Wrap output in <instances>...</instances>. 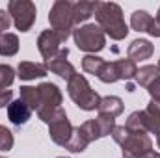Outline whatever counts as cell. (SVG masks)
Returning <instances> with one entry per match:
<instances>
[{
    "label": "cell",
    "mask_w": 160,
    "mask_h": 158,
    "mask_svg": "<svg viewBox=\"0 0 160 158\" xmlns=\"http://www.w3.org/2000/svg\"><path fill=\"white\" fill-rule=\"evenodd\" d=\"M93 15L99 28L104 32V36H110V39L121 41L128 36V26L123 19L121 6L116 2H95Z\"/></svg>",
    "instance_id": "1"
},
{
    "label": "cell",
    "mask_w": 160,
    "mask_h": 158,
    "mask_svg": "<svg viewBox=\"0 0 160 158\" xmlns=\"http://www.w3.org/2000/svg\"><path fill=\"white\" fill-rule=\"evenodd\" d=\"M67 93L80 110H86V112L97 110L99 104H101V99H102L95 89H91L86 77L78 75V73L67 82Z\"/></svg>",
    "instance_id": "2"
},
{
    "label": "cell",
    "mask_w": 160,
    "mask_h": 158,
    "mask_svg": "<svg viewBox=\"0 0 160 158\" xmlns=\"http://www.w3.org/2000/svg\"><path fill=\"white\" fill-rule=\"evenodd\" d=\"M48 22H50L52 30L58 32V36L65 43L69 39V36L73 34V26H75V21H73V2H69V0H56L52 4V7H50Z\"/></svg>",
    "instance_id": "3"
},
{
    "label": "cell",
    "mask_w": 160,
    "mask_h": 158,
    "mask_svg": "<svg viewBox=\"0 0 160 158\" xmlns=\"http://www.w3.org/2000/svg\"><path fill=\"white\" fill-rule=\"evenodd\" d=\"M73 39L80 50H84L88 54H95L106 47V36L99 28V24L78 26L77 30H73Z\"/></svg>",
    "instance_id": "4"
},
{
    "label": "cell",
    "mask_w": 160,
    "mask_h": 158,
    "mask_svg": "<svg viewBox=\"0 0 160 158\" xmlns=\"http://www.w3.org/2000/svg\"><path fill=\"white\" fill-rule=\"evenodd\" d=\"M39 91V110H38V117L48 125V121L52 119L54 112L62 106V91L56 84L52 82H43L38 86Z\"/></svg>",
    "instance_id": "5"
},
{
    "label": "cell",
    "mask_w": 160,
    "mask_h": 158,
    "mask_svg": "<svg viewBox=\"0 0 160 158\" xmlns=\"http://www.w3.org/2000/svg\"><path fill=\"white\" fill-rule=\"evenodd\" d=\"M8 13L11 15L13 24L21 32H28L34 26L36 17H38L36 4L30 0H11L8 4Z\"/></svg>",
    "instance_id": "6"
},
{
    "label": "cell",
    "mask_w": 160,
    "mask_h": 158,
    "mask_svg": "<svg viewBox=\"0 0 160 158\" xmlns=\"http://www.w3.org/2000/svg\"><path fill=\"white\" fill-rule=\"evenodd\" d=\"M73 130H75V126H73L71 121L67 119L65 110L60 106V108L54 112L52 119L48 121V134H50V140H52L56 145L65 147V145L69 143L71 136H73Z\"/></svg>",
    "instance_id": "7"
},
{
    "label": "cell",
    "mask_w": 160,
    "mask_h": 158,
    "mask_svg": "<svg viewBox=\"0 0 160 158\" xmlns=\"http://www.w3.org/2000/svg\"><path fill=\"white\" fill-rule=\"evenodd\" d=\"M114 128H116V117L102 116V114H99L95 119L84 121L80 125V130H82V134L86 136V140L89 143L95 141V140H101L104 136H110Z\"/></svg>",
    "instance_id": "8"
},
{
    "label": "cell",
    "mask_w": 160,
    "mask_h": 158,
    "mask_svg": "<svg viewBox=\"0 0 160 158\" xmlns=\"http://www.w3.org/2000/svg\"><path fill=\"white\" fill-rule=\"evenodd\" d=\"M151 149H153V141L147 132H130L128 138L121 143L123 158H142Z\"/></svg>",
    "instance_id": "9"
},
{
    "label": "cell",
    "mask_w": 160,
    "mask_h": 158,
    "mask_svg": "<svg viewBox=\"0 0 160 158\" xmlns=\"http://www.w3.org/2000/svg\"><path fill=\"white\" fill-rule=\"evenodd\" d=\"M67 56H69V48H67V47H62L48 62H45V65H47V69H48L50 73H54V75H58L60 78H65L69 82V80L77 75V69H75V65L67 60Z\"/></svg>",
    "instance_id": "10"
},
{
    "label": "cell",
    "mask_w": 160,
    "mask_h": 158,
    "mask_svg": "<svg viewBox=\"0 0 160 158\" xmlns=\"http://www.w3.org/2000/svg\"><path fill=\"white\" fill-rule=\"evenodd\" d=\"M63 41H62V37L58 36V32H54L52 28L50 30H43L39 34V37H38V48H39V54L43 56V60L45 62H48L62 47Z\"/></svg>",
    "instance_id": "11"
},
{
    "label": "cell",
    "mask_w": 160,
    "mask_h": 158,
    "mask_svg": "<svg viewBox=\"0 0 160 158\" xmlns=\"http://www.w3.org/2000/svg\"><path fill=\"white\" fill-rule=\"evenodd\" d=\"M153 52H155V47L151 45V41L147 39H134L127 48L128 60H132L134 63L142 62V60H149L153 56Z\"/></svg>",
    "instance_id": "12"
},
{
    "label": "cell",
    "mask_w": 160,
    "mask_h": 158,
    "mask_svg": "<svg viewBox=\"0 0 160 158\" xmlns=\"http://www.w3.org/2000/svg\"><path fill=\"white\" fill-rule=\"evenodd\" d=\"M30 117H32V110H30L21 99L11 101V104L8 106V119H9L15 126H22V125H26Z\"/></svg>",
    "instance_id": "13"
},
{
    "label": "cell",
    "mask_w": 160,
    "mask_h": 158,
    "mask_svg": "<svg viewBox=\"0 0 160 158\" xmlns=\"http://www.w3.org/2000/svg\"><path fill=\"white\" fill-rule=\"evenodd\" d=\"M48 69L45 63H36V62H21L17 67V77L21 80H36L47 77Z\"/></svg>",
    "instance_id": "14"
},
{
    "label": "cell",
    "mask_w": 160,
    "mask_h": 158,
    "mask_svg": "<svg viewBox=\"0 0 160 158\" xmlns=\"http://www.w3.org/2000/svg\"><path fill=\"white\" fill-rule=\"evenodd\" d=\"M123 101L119 97H114V95H108V97H102L101 99V104H99V114L102 116H110V117H118L119 114H123Z\"/></svg>",
    "instance_id": "15"
},
{
    "label": "cell",
    "mask_w": 160,
    "mask_h": 158,
    "mask_svg": "<svg viewBox=\"0 0 160 158\" xmlns=\"http://www.w3.org/2000/svg\"><path fill=\"white\" fill-rule=\"evenodd\" d=\"M136 82H138V86H142V87H147L151 82H155L157 78H160V69L158 65H143V67H140L138 71H136Z\"/></svg>",
    "instance_id": "16"
},
{
    "label": "cell",
    "mask_w": 160,
    "mask_h": 158,
    "mask_svg": "<svg viewBox=\"0 0 160 158\" xmlns=\"http://www.w3.org/2000/svg\"><path fill=\"white\" fill-rule=\"evenodd\" d=\"M95 11V2H75L73 4V21L75 24H80V22H86Z\"/></svg>",
    "instance_id": "17"
},
{
    "label": "cell",
    "mask_w": 160,
    "mask_h": 158,
    "mask_svg": "<svg viewBox=\"0 0 160 158\" xmlns=\"http://www.w3.org/2000/svg\"><path fill=\"white\" fill-rule=\"evenodd\" d=\"M17 52H19V37L9 32L2 34L0 36V56L9 58V56H15Z\"/></svg>",
    "instance_id": "18"
},
{
    "label": "cell",
    "mask_w": 160,
    "mask_h": 158,
    "mask_svg": "<svg viewBox=\"0 0 160 158\" xmlns=\"http://www.w3.org/2000/svg\"><path fill=\"white\" fill-rule=\"evenodd\" d=\"M151 22H153V17L145 9H136L130 17V26L136 32H149Z\"/></svg>",
    "instance_id": "19"
},
{
    "label": "cell",
    "mask_w": 160,
    "mask_h": 158,
    "mask_svg": "<svg viewBox=\"0 0 160 158\" xmlns=\"http://www.w3.org/2000/svg\"><path fill=\"white\" fill-rule=\"evenodd\" d=\"M32 112H38L39 110V91L38 87H32V86H22L21 87V97H19Z\"/></svg>",
    "instance_id": "20"
},
{
    "label": "cell",
    "mask_w": 160,
    "mask_h": 158,
    "mask_svg": "<svg viewBox=\"0 0 160 158\" xmlns=\"http://www.w3.org/2000/svg\"><path fill=\"white\" fill-rule=\"evenodd\" d=\"M116 63V73H118V80H130L136 77V71H138V67H136V63L132 62V60H118V62H114Z\"/></svg>",
    "instance_id": "21"
},
{
    "label": "cell",
    "mask_w": 160,
    "mask_h": 158,
    "mask_svg": "<svg viewBox=\"0 0 160 158\" xmlns=\"http://www.w3.org/2000/svg\"><path fill=\"white\" fill-rule=\"evenodd\" d=\"M104 63H106V62H104L102 58L95 56V54H86V56L82 58V69H84L86 73H89V75H95V77H99V73L102 71Z\"/></svg>",
    "instance_id": "22"
},
{
    "label": "cell",
    "mask_w": 160,
    "mask_h": 158,
    "mask_svg": "<svg viewBox=\"0 0 160 158\" xmlns=\"http://www.w3.org/2000/svg\"><path fill=\"white\" fill-rule=\"evenodd\" d=\"M89 145V141L86 140V136L82 134V130H80V126H77L75 130H73V136H71V140H69V143L65 145V149L67 151H71V153H82V151H86V147Z\"/></svg>",
    "instance_id": "23"
},
{
    "label": "cell",
    "mask_w": 160,
    "mask_h": 158,
    "mask_svg": "<svg viewBox=\"0 0 160 158\" xmlns=\"http://www.w3.org/2000/svg\"><path fill=\"white\" fill-rule=\"evenodd\" d=\"M15 80V69L11 65L0 63V91H6Z\"/></svg>",
    "instance_id": "24"
},
{
    "label": "cell",
    "mask_w": 160,
    "mask_h": 158,
    "mask_svg": "<svg viewBox=\"0 0 160 158\" xmlns=\"http://www.w3.org/2000/svg\"><path fill=\"white\" fill-rule=\"evenodd\" d=\"M97 78L101 80V82H104V84H114V82H118L116 63H114V62H106V63H104V67H102V71L99 73V77H97Z\"/></svg>",
    "instance_id": "25"
},
{
    "label": "cell",
    "mask_w": 160,
    "mask_h": 158,
    "mask_svg": "<svg viewBox=\"0 0 160 158\" xmlns=\"http://www.w3.org/2000/svg\"><path fill=\"white\" fill-rule=\"evenodd\" d=\"M13 143H15V140H13L11 130L6 128L4 125H0V151H9V149H13Z\"/></svg>",
    "instance_id": "26"
},
{
    "label": "cell",
    "mask_w": 160,
    "mask_h": 158,
    "mask_svg": "<svg viewBox=\"0 0 160 158\" xmlns=\"http://www.w3.org/2000/svg\"><path fill=\"white\" fill-rule=\"evenodd\" d=\"M128 134H130V132L125 128V125H123V126H118V125H116V128L112 130V134H110V136L114 138V141H116V143H119V145H121V143L128 138Z\"/></svg>",
    "instance_id": "27"
},
{
    "label": "cell",
    "mask_w": 160,
    "mask_h": 158,
    "mask_svg": "<svg viewBox=\"0 0 160 158\" xmlns=\"http://www.w3.org/2000/svg\"><path fill=\"white\" fill-rule=\"evenodd\" d=\"M145 89L149 91V95H151V101L160 102V78H157L155 82H151V84H149Z\"/></svg>",
    "instance_id": "28"
},
{
    "label": "cell",
    "mask_w": 160,
    "mask_h": 158,
    "mask_svg": "<svg viewBox=\"0 0 160 158\" xmlns=\"http://www.w3.org/2000/svg\"><path fill=\"white\" fill-rule=\"evenodd\" d=\"M11 15L8 13V9H0V32L6 34V30L11 26Z\"/></svg>",
    "instance_id": "29"
},
{
    "label": "cell",
    "mask_w": 160,
    "mask_h": 158,
    "mask_svg": "<svg viewBox=\"0 0 160 158\" xmlns=\"http://www.w3.org/2000/svg\"><path fill=\"white\" fill-rule=\"evenodd\" d=\"M11 99H13V91H11V89L0 91V108L9 106V104H11Z\"/></svg>",
    "instance_id": "30"
},
{
    "label": "cell",
    "mask_w": 160,
    "mask_h": 158,
    "mask_svg": "<svg viewBox=\"0 0 160 158\" xmlns=\"http://www.w3.org/2000/svg\"><path fill=\"white\" fill-rule=\"evenodd\" d=\"M142 158H160V153H157V151H153V149H151L147 155H143Z\"/></svg>",
    "instance_id": "31"
},
{
    "label": "cell",
    "mask_w": 160,
    "mask_h": 158,
    "mask_svg": "<svg viewBox=\"0 0 160 158\" xmlns=\"http://www.w3.org/2000/svg\"><path fill=\"white\" fill-rule=\"evenodd\" d=\"M155 21H157V24L160 26V7H158V13H157V17H155Z\"/></svg>",
    "instance_id": "32"
},
{
    "label": "cell",
    "mask_w": 160,
    "mask_h": 158,
    "mask_svg": "<svg viewBox=\"0 0 160 158\" xmlns=\"http://www.w3.org/2000/svg\"><path fill=\"white\" fill-rule=\"evenodd\" d=\"M157 143H158V149H160V134L157 136Z\"/></svg>",
    "instance_id": "33"
},
{
    "label": "cell",
    "mask_w": 160,
    "mask_h": 158,
    "mask_svg": "<svg viewBox=\"0 0 160 158\" xmlns=\"http://www.w3.org/2000/svg\"><path fill=\"white\" fill-rule=\"evenodd\" d=\"M58 158H67V156H58Z\"/></svg>",
    "instance_id": "34"
},
{
    "label": "cell",
    "mask_w": 160,
    "mask_h": 158,
    "mask_svg": "<svg viewBox=\"0 0 160 158\" xmlns=\"http://www.w3.org/2000/svg\"><path fill=\"white\" fill-rule=\"evenodd\" d=\"M158 69H160V62H158Z\"/></svg>",
    "instance_id": "35"
},
{
    "label": "cell",
    "mask_w": 160,
    "mask_h": 158,
    "mask_svg": "<svg viewBox=\"0 0 160 158\" xmlns=\"http://www.w3.org/2000/svg\"><path fill=\"white\" fill-rule=\"evenodd\" d=\"M0 36H2V32H0Z\"/></svg>",
    "instance_id": "36"
},
{
    "label": "cell",
    "mask_w": 160,
    "mask_h": 158,
    "mask_svg": "<svg viewBox=\"0 0 160 158\" xmlns=\"http://www.w3.org/2000/svg\"><path fill=\"white\" fill-rule=\"evenodd\" d=\"M0 158H4V156H0Z\"/></svg>",
    "instance_id": "37"
}]
</instances>
